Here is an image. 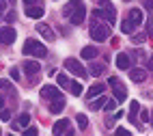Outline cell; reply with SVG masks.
<instances>
[{
	"label": "cell",
	"instance_id": "6da1fadb",
	"mask_svg": "<svg viewBox=\"0 0 153 136\" xmlns=\"http://www.w3.org/2000/svg\"><path fill=\"white\" fill-rule=\"evenodd\" d=\"M22 52H24L26 56H35V58H43V56L48 54L45 46L41 43V41H37V39H26Z\"/></svg>",
	"mask_w": 153,
	"mask_h": 136
},
{
	"label": "cell",
	"instance_id": "7a4b0ae2",
	"mask_svg": "<svg viewBox=\"0 0 153 136\" xmlns=\"http://www.w3.org/2000/svg\"><path fill=\"white\" fill-rule=\"evenodd\" d=\"M88 33H91V39L99 43V41H106V39L110 37V28H108L106 24H101V22H97V19H95V24L91 26Z\"/></svg>",
	"mask_w": 153,
	"mask_h": 136
},
{
	"label": "cell",
	"instance_id": "3957f363",
	"mask_svg": "<svg viewBox=\"0 0 153 136\" xmlns=\"http://www.w3.org/2000/svg\"><path fill=\"white\" fill-rule=\"evenodd\" d=\"M99 9H101V17H104L108 24H114L117 11H114V7H112L110 0H99Z\"/></svg>",
	"mask_w": 153,
	"mask_h": 136
},
{
	"label": "cell",
	"instance_id": "277c9868",
	"mask_svg": "<svg viewBox=\"0 0 153 136\" xmlns=\"http://www.w3.org/2000/svg\"><path fill=\"white\" fill-rule=\"evenodd\" d=\"M84 17H86V9H84L82 2H78V4L74 7V11L69 13V22L74 24V26H80V24L84 22Z\"/></svg>",
	"mask_w": 153,
	"mask_h": 136
},
{
	"label": "cell",
	"instance_id": "5b68a950",
	"mask_svg": "<svg viewBox=\"0 0 153 136\" xmlns=\"http://www.w3.org/2000/svg\"><path fill=\"white\" fill-rule=\"evenodd\" d=\"M108 82H110V87L114 89V95H117V104L125 102V99H127V89H125L123 84H121V82H119L117 78H110Z\"/></svg>",
	"mask_w": 153,
	"mask_h": 136
},
{
	"label": "cell",
	"instance_id": "8992f818",
	"mask_svg": "<svg viewBox=\"0 0 153 136\" xmlns=\"http://www.w3.org/2000/svg\"><path fill=\"white\" fill-rule=\"evenodd\" d=\"M65 67L71 71V74H76L78 78H84V76H86L84 65H82V63H78L76 58H67V61H65Z\"/></svg>",
	"mask_w": 153,
	"mask_h": 136
},
{
	"label": "cell",
	"instance_id": "52a82bcc",
	"mask_svg": "<svg viewBox=\"0 0 153 136\" xmlns=\"http://www.w3.org/2000/svg\"><path fill=\"white\" fill-rule=\"evenodd\" d=\"M13 41H15V28L2 26V28H0V43H2V46H9V43H13Z\"/></svg>",
	"mask_w": 153,
	"mask_h": 136
},
{
	"label": "cell",
	"instance_id": "ba28073f",
	"mask_svg": "<svg viewBox=\"0 0 153 136\" xmlns=\"http://www.w3.org/2000/svg\"><path fill=\"white\" fill-rule=\"evenodd\" d=\"M41 97L48 99V102H52V99L60 97V91L56 87H52V84H45V87H41Z\"/></svg>",
	"mask_w": 153,
	"mask_h": 136
},
{
	"label": "cell",
	"instance_id": "9c48e42d",
	"mask_svg": "<svg viewBox=\"0 0 153 136\" xmlns=\"http://www.w3.org/2000/svg\"><path fill=\"white\" fill-rule=\"evenodd\" d=\"M43 13H45V9L37 7V4H28V7H26V15H28V17H33V19H41Z\"/></svg>",
	"mask_w": 153,
	"mask_h": 136
},
{
	"label": "cell",
	"instance_id": "30bf717a",
	"mask_svg": "<svg viewBox=\"0 0 153 136\" xmlns=\"http://www.w3.org/2000/svg\"><path fill=\"white\" fill-rule=\"evenodd\" d=\"M37 30H39V35L45 37L48 41H54V39H56V33H54V30L50 28L48 24H37Z\"/></svg>",
	"mask_w": 153,
	"mask_h": 136
},
{
	"label": "cell",
	"instance_id": "8fae6325",
	"mask_svg": "<svg viewBox=\"0 0 153 136\" xmlns=\"http://www.w3.org/2000/svg\"><path fill=\"white\" fill-rule=\"evenodd\" d=\"M63 108H65V99H63V95L50 102V112H52V114H58V112H63Z\"/></svg>",
	"mask_w": 153,
	"mask_h": 136
},
{
	"label": "cell",
	"instance_id": "7c38bea8",
	"mask_svg": "<svg viewBox=\"0 0 153 136\" xmlns=\"http://www.w3.org/2000/svg\"><path fill=\"white\" fill-rule=\"evenodd\" d=\"M52 132H54L56 136H60V134H67V132H69V119L56 121V123H54V128H52Z\"/></svg>",
	"mask_w": 153,
	"mask_h": 136
},
{
	"label": "cell",
	"instance_id": "4fadbf2b",
	"mask_svg": "<svg viewBox=\"0 0 153 136\" xmlns=\"http://www.w3.org/2000/svg\"><path fill=\"white\" fill-rule=\"evenodd\" d=\"M117 67L119 69H129L131 67V61H129V56L125 54V52H119L117 54Z\"/></svg>",
	"mask_w": 153,
	"mask_h": 136
},
{
	"label": "cell",
	"instance_id": "5bb4252c",
	"mask_svg": "<svg viewBox=\"0 0 153 136\" xmlns=\"http://www.w3.org/2000/svg\"><path fill=\"white\" fill-rule=\"evenodd\" d=\"M22 69L26 71V74H28V76H33V74H39V69H41V65H39V63H37V61H26Z\"/></svg>",
	"mask_w": 153,
	"mask_h": 136
},
{
	"label": "cell",
	"instance_id": "9a60e30c",
	"mask_svg": "<svg viewBox=\"0 0 153 136\" xmlns=\"http://www.w3.org/2000/svg\"><path fill=\"white\" fill-rule=\"evenodd\" d=\"M129 78L134 80V82H142V80L147 78V71L145 69H131L129 67Z\"/></svg>",
	"mask_w": 153,
	"mask_h": 136
},
{
	"label": "cell",
	"instance_id": "2e32d148",
	"mask_svg": "<svg viewBox=\"0 0 153 136\" xmlns=\"http://www.w3.org/2000/svg\"><path fill=\"white\" fill-rule=\"evenodd\" d=\"M127 19H129V22L134 24V26H140V24H142V13H140V9H131Z\"/></svg>",
	"mask_w": 153,
	"mask_h": 136
},
{
	"label": "cell",
	"instance_id": "e0dca14e",
	"mask_svg": "<svg viewBox=\"0 0 153 136\" xmlns=\"http://www.w3.org/2000/svg\"><path fill=\"white\" fill-rule=\"evenodd\" d=\"M104 89H106V87L97 82V84H93V87L88 89V95H86V97H88V99H95L97 95H101V93H104Z\"/></svg>",
	"mask_w": 153,
	"mask_h": 136
},
{
	"label": "cell",
	"instance_id": "ac0fdd59",
	"mask_svg": "<svg viewBox=\"0 0 153 136\" xmlns=\"http://www.w3.org/2000/svg\"><path fill=\"white\" fill-rule=\"evenodd\" d=\"M80 54H82L84 61H91V58H95V56H97V48L86 46V48H82V52H80Z\"/></svg>",
	"mask_w": 153,
	"mask_h": 136
},
{
	"label": "cell",
	"instance_id": "d6986e66",
	"mask_svg": "<svg viewBox=\"0 0 153 136\" xmlns=\"http://www.w3.org/2000/svg\"><path fill=\"white\" fill-rule=\"evenodd\" d=\"M69 89H71V93H74V95H82L84 93V87H82V82H69Z\"/></svg>",
	"mask_w": 153,
	"mask_h": 136
},
{
	"label": "cell",
	"instance_id": "ffe728a7",
	"mask_svg": "<svg viewBox=\"0 0 153 136\" xmlns=\"http://www.w3.org/2000/svg\"><path fill=\"white\" fill-rule=\"evenodd\" d=\"M106 95H97V102H91V108L93 110H99V108H104V104H106Z\"/></svg>",
	"mask_w": 153,
	"mask_h": 136
},
{
	"label": "cell",
	"instance_id": "44dd1931",
	"mask_svg": "<svg viewBox=\"0 0 153 136\" xmlns=\"http://www.w3.org/2000/svg\"><path fill=\"white\" fill-rule=\"evenodd\" d=\"M104 65H99V63H91V67H88V71H91V74H93V76H99V74H104Z\"/></svg>",
	"mask_w": 153,
	"mask_h": 136
},
{
	"label": "cell",
	"instance_id": "7402d4cb",
	"mask_svg": "<svg viewBox=\"0 0 153 136\" xmlns=\"http://www.w3.org/2000/svg\"><path fill=\"white\" fill-rule=\"evenodd\" d=\"M121 30H123V33H127V35H131V33H134V30H136V26L131 24L129 19H125V22L121 24Z\"/></svg>",
	"mask_w": 153,
	"mask_h": 136
},
{
	"label": "cell",
	"instance_id": "603a6c76",
	"mask_svg": "<svg viewBox=\"0 0 153 136\" xmlns=\"http://www.w3.org/2000/svg\"><path fill=\"white\" fill-rule=\"evenodd\" d=\"M78 2H82V0H71V2H69V4H67V7L63 9V15H65V17H69V13L74 11V7H76Z\"/></svg>",
	"mask_w": 153,
	"mask_h": 136
},
{
	"label": "cell",
	"instance_id": "cb8c5ba5",
	"mask_svg": "<svg viewBox=\"0 0 153 136\" xmlns=\"http://www.w3.org/2000/svg\"><path fill=\"white\" fill-rule=\"evenodd\" d=\"M56 82H58V84H60V87H63V89H65V87H69V82H71V80H69V78L65 76V74H58V78H56Z\"/></svg>",
	"mask_w": 153,
	"mask_h": 136
},
{
	"label": "cell",
	"instance_id": "d4e9b609",
	"mask_svg": "<svg viewBox=\"0 0 153 136\" xmlns=\"http://www.w3.org/2000/svg\"><path fill=\"white\" fill-rule=\"evenodd\" d=\"M138 102H131V106H129V119H136V112H138Z\"/></svg>",
	"mask_w": 153,
	"mask_h": 136
},
{
	"label": "cell",
	"instance_id": "484cf974",
	"mask_svg": "<svg viewBox=\"0 0 153 136\" xmlns=\"http://www.w3.org/2000/svg\"><path fill=\"white\" fill-rule=\"evenodd\" d=\"M28 121H30V114H22V117H19V121H17V125H19V128H26V125H28Z\"/></svg>",
	"mask_w": 153,
	"mask_h": 136
},
{
	"label": "cell",
	"instance_id": "4316f807",
	"mask_svg": "<svg viewBox=\"0 0 153 136\" xmlns=\"http://www.w3.org/2000/svg\"><path fill=\"white\" fill-rule=\"evenodd\" d=\"M140 110V108H138ZM140 119L145 121V123H151V112L149 110H140Z\"/></svg>",
	"mask_w": 153,
	"mask_h": 136
},
{
	"label": "cell",
	"instance_id": "83f0119b",
	"mask_svg": "<svg viewBox=\"0 0 153 136\" xmlns=\"http://www.w3.org/2000/svg\"><path fill=\"white\" fill-rule=\"evenodd\" d=\"M78 125H80V128H82V130H84L86 125H88V119L84 117V114H78Z\"/></svg>",
	"mask_w": 153,
	"mask_h": 136
},
{
	"label": "cell",
	"instance_id": "f1b7e54d",
	"mask_svg": "<svg viewBox=\"0 0 153 136\" xmlns=\"http://www.w3.org/2000/svg\"><path fill=\"white\" fill-rule=\"evenodd\" d=\"M104 108H106V110H114V108H117V102H114V99H106Z\"/></svg>",
	"mask_w": 153,
	"mask_h": 136
},
{
	"label": "cell",
	"instance_id": "f546056e",
	"mask_svg": "<svg viewBox=\"0 0 153 136\" xmlns=\"http://www.w3.org/2000/svg\"><path fill=\"white\" fill-rule=\"evenodd\" d=\"M114 134H117V136H129L131 132H129V130H125V128H117V130H114Z\"/></svg>",
	"mask_w": 153,
	"mask_h": 136
},
{
	"label": "cell",
	"instance_id": "4dcf8cb0",
	"mask_svg": "<svg viewBox=\"0 0 153 136\" xmlns=\"http://www.w3.org/2000/svg\"><path fill=\"white\" fill-rule=\"evenodd\" d=\"M39 132H37V128H28V130H24V136H37Z\"/></svg>",
	"mask_w": 153,
	"mask_h": 136
},
{
	"label": "cell",
	"instance_id": "1f68e13d",
	"mask_svg": "<svg viewBox=\"0 0 153 136\" xmlns=\"http://www.w3.org/2000/svg\"><path fill=\"white\" fill-rule=\"evenodd\" d=\"M0 117H2L4 121H9V119H11V114H9V110H4V108H0Z\"/></svg>",
	"mask_w": 153,
	"mask_h": 136
},
{
	"label": "cell",
	"instance_id": "d6a6232c",
	"mask_svg": "<svg viewBox=\"0 0 153 136\" xmlns=\"http://www.w3.org/2000/svg\"><path fill=\"white\" fill-rule=\"evenodd\" d=\"M11 78L13 80H19V69H15V67L11 69Z\"/></svg>",
	"mask_w": 153,
	"mask_h": 136
},
{
	"label": "cell",
	"instance_id": "836d02e7",
	"mask_svg": "<svg viewBox=\"0 0 153 136\" xmlns=\"http://www.w3.org/2000/svg\"><path fill=\"white\" fill-rule=\"evenodd\" d=\"M0 87H2V89H11V82H9V80H0Z\"/></svg>",
	"mask_w": 153,
	"mask_h": 136
},
{
	"label": "cell",
	"instance_id": "e575fe53",
	"mask_svg": "<svg viewBox=\"0 0 153 136\" xmlns=\"http://www.w3.org/2000/svg\"><path fill=\"white\" fill-rule=\"evenodd\" d=\"M4 19H7V22H13V19H15V13H13V11H11V13H7Z\"/></svg>",
	"mask_w": 153,
	"mask_h": 136
},
{
	"label": "cell",
	"instance_id": "d590c367",
	"mask_svg": "<svg viewBox=\"0 0 153 136\" xmlns=\"http://www.w3.org/2000/svg\"><path fill=\"white\" fill-rule=\"evenodd\" d=\"M4 9H7V2H4V0H0V13H2Z\"/></svg>",
	"mask_w": 153,
	"mask_h": 136
},
{
	"label": "cell",
	"instance_id": "8d00e7d4",
	"mask_svg": "<svg viewBox=\"0 0 153 136\" xmlns=\"http://www.w3.org/2000/svg\"><path fill=\"white\" fill-rule=\"evenodd\" d=\"M151 2H153V0H145V7L149 9V11H151Z\"/></svg>",
	"mask_w": 153,
	"mask_h": 136
},
{
	"label": "cell",
	"instance_id": "74e56055",
	"mask_svg": "<svg viewBox=\"0 0 153 136\" xmlns=\"http://www.w3.org/2000/svg\"><path fill=\"white\" fill-rule=\"evenodd\" d=\"M24 4L28 7V4H35V0H24Z\"/></svg>",
	"mask_w": 153,
	"mask_h": 136
},
{
	"label": "cell",
	"instance_id": "f35d334b",
	"mask_svg": "<svg viewBox=\"0 0 153 136\" xmlns=\"http://www.w3.org/2000/svg\"><path fill=\"white\" fill-rule=\"evenodd\" d=\"M2 106H4V97H2V95H0V108H2Z\"/></svg>",
	"mask_w": 153,
	"mask_h": 136
},
{
	"label": "cell",
	"instance_id": "ab89813d",
	"mask_svg": "<svg viewBox=\"0 0 153 136\" xmlns=\"http://www.w3.org/2000/svg\"><path fill=\"white\" fill-rule=\"evenodd\" d=\"M125 2H129V0H125Z\"/></svg>",
	"mask_w": 153,
	"mask_h": 136
},
{
	"label": "cell",
	"instance_id": "60d3db41",
	"mask_svg": "<svg viewBox=\"0 0 153 136\" xmlns=\"http://www.w3.org/2000/svg\"><path fill=\"white\" fill-rule=\"evenodd\" d=\"M11 2H13V0H11Z\"/></svg>",
	"mask_w": 153,
	"mask_h": 136
}]
</instances>
